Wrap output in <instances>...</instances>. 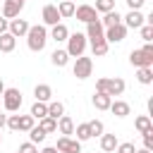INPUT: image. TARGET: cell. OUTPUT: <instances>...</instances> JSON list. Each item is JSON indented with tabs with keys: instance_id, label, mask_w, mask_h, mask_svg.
<instances>
[{
	"instance_id": "6da1fadb",
	"label": "cell",
	"mask_w": 153,
	"mask_h": 153,
	"mask_svg": "<svg viewBox=\"0 0 153 153\" xmlns=\"http://www.w3.org/2000/svg\"><path fill=\"white\" fill-rule=\"evenodd\" d=\"M45 43H48V29L43 24L29 26V31H26V45H29V50L31 53H41L45 48Z\"/></svg>"
},
{
	"instance_id": "7a4b0ae2",
	"label": "cell",
	"mask_w": 153,
	"mask_h": 153,
	"mask_svg": "<svg viewBox=\"0 0 153 153\" xmlns=\"http://www.w3.org/2000/svg\"><path fill=\"white\" fill-rule=\"evenodd\" d=\"M124 88H127V84H124V79H120V76H112V79L100 76V79H96V91L108 93L110 98H112V96H122Z\"/></svg>"
},
{
	"instance_id": "3957f363",
	"label": "cell",
	"mask_w": 153,
	"mask_h": 153,
	"mask_svg": "<svg viewBox=\"0 0 153 153\" xmlns=\"http://www.w3.org/2000/svg\"><path fill=\"white\" fill-rule=\"evenodd\" d=\"M129 62H131L136 69H139V67H153V45L146 43L143 48L131 50V53H129Z\"/></svg>"
},
{
	"instance_id": "277c9868",
	"label": "cell",
	"mask_w": 153,
	"mask_h": 153,
	"mask_svg": "<svg viewBox=\"0 0 153 153\" xmlns=\"http://www.w3.org/2000/svg\"><path fill=\"white\" fill-rule=\"evenodd\" d=\"M86 45H88L86 36L76 31V33H69V36H67V48H65V50H67L69 57H81L84 50H86Z\"/></svg>"
},
{
	"instance_id": "5b68a950",
	"label": "cell",
	"mask_w": 153,
	"mask_h": 153,
	"mask_svg": "<svg viewBox=\"0 0 153 153\" xmlns=\"http://www.w3.org/2000/svg\"><path fill=\"white\" fill-rule=\"evenodd\" d=\"M2 103H5V110L7 112H17L22 108V91L19 88H5Z\"/></svg>"
},
{
	"instance_id": "8992f818",
	"label": "cell",
	"mask_w": 153,
	"mask_h": 153,
	"mask_svg": "<svg viewBox=\"0 0 153 153\" xmlns=\"http://www.w3.org/2000/svg\"><path fill=\"white\" fill-rule=\"evenodd\" d=\"M72 72H74V76L76 79H88L91 76V72H93V60L91 57H76V62H74V67H72Z\"/></svg>"
},
{
	"instance_id": "52a82bcc",
	"label": "cell",
	"mask_w": 153,
	"mask_h": 153,
	"mask_svg": "<svg viewBox=\"0 0 153 153\" xmlns=\"http://www.w3.org/2000/svg\"><path fill=\"white\" fill-rule=\"evenodd\" d=\"M86 41L88 43H98V41H105V29H103V24L96 19V22H91V24H86Z\"/></svg>"
},
{
	"instance_id": "ba28073f",
	"label": "cell",
	"mask_w": 153,
	"mask_h": 153,
	"mask_svg": "<svg viewBox=\"0 0 153 153\" xmlns=\"http://www.w3.org/2000/svg\"><path fill=\"white\" fill-rule=\"evenodd\" d=\"M74 17L84 24H91L98 19V12L93 10V5H79V7H74Z\"/></svg>"
},
{
	"instance_id": "9c48e42d",
	"label": "cell",
	"mask_w": 153,
	"mask_h": 153,
	"mask_svg": "<svg viewBox=\"0 0 153 153\" xmlns=\"http://www.w3.org/2000/svg\"><path fill=\"white\" fill-rule=\"evenodd\" d=\"M122 19H124L122 24L127 26V31H129V29H141V26L146 24V17L141 14V10H129L127 17H122Z\"/></svg>"
},
{
	"instance_id": "30bf717a",
	"label": "cell",
	"mask_w": 153,
	"mask_h": 153,
	"mask_svg": "<svg viewBox=\"0 0 153 153\" xmlns=\"http://www.w3.org/2000/svg\"><path fill=\"white\" fill-rule=\"evenodd\" d=\"M55 148H57V153H81V143L69 136H60Z\"/></svg>"
},
{
	"instance_id": "8fae6325",
	"label": "cell",
	"mask_w": 153,
	"mask_h": 153,
	"mask_svg": "<svg viewBox=\"0 0 153 153\" xmlns=\"http://www.w3.org/2000/svg\"><path fill=\"white\" fill-rule=\"evenodd\" d=\"M124 36H127V26L124 24H115V26L105 29V41L108 43H122Z\"/></svg>"
},
{
	"instance_id": "7c38bea8",
	"label": "cell",
	"mask_w": 153,
	"mask_h": 153,
	"mask_svg": "<svg viewBox=\"0 0 153 153\" xmlns=\"http://www.w3.org/2000/svg\"><path fill=\"white\" fill-rule=\"evenodd\" d=\"M41 17H43V26H55V24H60V12H57L55 5H45L43 12H41Z\"/></svg>"
},
{
	"instance_id": "4fadbf2b",
	"label": "cell",
	"mask_w": 153,
	"mask_h": 153,
	"mask_svg": "<svg viewBox=\"0 0 153 153\" xmlns=\"http://www.w3.org/2000/svg\"><path fill=\"white\" fill-rule=\"evenodd\" d=\"M29 22L26 19H10V26H7V31L14 36V38H19V36H26V31H29Z\"/></svg>"
},
{
	"instance_id": "5bb4252c",
	"label": "cell",
	"mask_w": 153,
	"mask_h": 153,
	"mask_svg": "<svg viewBox=\"0 0 153 153\" xmlns=\"http://www.w3.org/2000/svg\"><path fill=\"white\" fill-rule=\"evenodd\" d=\"M67 36H69V29L60 22V24H55V26H50V36L48 38H53L55 43H62V41H67Z\"/></svg>"
},
{
	"instance_id": "9a60e30c",
	"label": "cell",
	"mask_w": 153,
	"mask_h": 153,
	"mask_svg": "<svg viewBox=\"0 0 153 153\" xmlns=\"http://www.w3.org/2000/svg\"><path fill=\"white\" fill-rule=\"evenodd\" d=\"M33 96H36L38 103H50V98H53V88H50L48 84H36Z\"/></svg>"
},
{
	"instance_id": "2e32d148",
	"label": "cell",
	"mask_w": 153,
	"mask_h": 153,
	"mask_svg": "<svg viewBox=\"0 0 153 153\" xmlns=\"http://www.w3.org/2000/svg\"><path fill=\"white\" fill-rule=\"evenodd\" d=\"M19 12H22V7H19L17 2H12V0H5V2H2V17H5L7 22H10V19H17Z\"/></svg>"
},
{
	"instance_id": "e0dca14e",
	"label": "cell",
	"mask_w": 153,
	"mask_h": 153,
	"mask_svg": "<svg viewBox=\"0 0 153 153\" xmlns=\"http://www.w3.org/2000/svg\"><path fill=\"white\" fill-rule=\"evenodd\" d=\"M91 103H93V108H96V110H108V108H110V103H112V98H110L108 93L96 91V93H93V98H91Z\"/></svg>"
},
{
	"instance_id": "ac0fdd59",
	"label": "cell",
	"mask_w": 153,
	"mask_h": 153,
	"mask_svg": "<svg viewBox=\"0 0 153 153\" xmlns=\"http://www.w3.org/2000/svg\"><path fill=\"white\" fill-rule=\"evenodd\" d=\"M115 117H127L129 112H131V108H129V103H124V100H112L110 103V108H108Z\"/></svg>"
},
{
	"instance_id": "d6986e66",
	"label": "cell",
	"mask_w": 153,
	"mask_h": 153,
	"mask_svg": "<svg viewBox=\"0 0 153 153\" xmlns=\"http://www.w3.org/2000/svg\"><path fill=\"white\" fill-rule=\"evenodd\" d=\"M57 131H60L62 136H69V134H74V120H72L69 115H62V117L57 120Z\"/></svg>"
},
{
	"instance_id": "ffe728a7",
	"label": "cell",
	"mask_w": 153,
	"mask_h": 153,
	"mask_svg": "<svg viewBox=\"0 0 153 153\" xmlns=\"http://www.w3.org/2000/svg\"><path fill=\"white\" fill-rule=\"evenodd\" d=\"M14 48H17V38H14L10 31L0 33V53H12Z\"/></svg>"
},
{
	"instance_id": "44dd1931",
	"label": "cell",
	"mask_w": 153,
	"mask_h": 153,
	"mask_svg": "<svg viewBox=\"0 0 153 153\" xmlns=\"http://www.w3.org/2000/svg\"><path fill=\"white\" fill-rule=\"evenodd\" d=\"M98 22L103 24V29H108V26L122 24V14H120L117 10H112V12H105V14H103V19H98Z\"/></svg>"
},
{
	"instance_id": "7402d4cb",
	"label": "cell",
	"mask_w": 153,
	"mask_h": 153,
	"mask_svg": "<svg viewBox=\"0 0 153 153\" xmlns=\"http://www.w3.org/2000/svg\"><path fill=\"white\" fill-rule=\"evenodd\" d=\"M136 81L143 84V86H151L153 84V67H139L136 69Z\"/></svg>"
},
{
	"instance_id": "603a6c76",
	"label": "cell",
	"mask_w": 153,
	"mask_h": 153,
	"mask_svg": "<svg viewBox=\"0 0 153 153\" xmlns=\"http://www.w3.org/2000/svg\"><path fill=\"white\" fill-rule=\"evenodd\" d=\"M134 127H136V131H139V134H146V131H151V129H153L151 115H139V117L134 120Z\"/></svg>"
},
{
	"instance_id": "cb8c5ba5",
	"label": "cell",
	"mask_w": 153,
	"mask_h": 153,
	"mask_svg": "<svg viewBox=\"0 0 153 153\" xmlns=\"http://www.w3.org/2000/svg\"><path fill=\"white\" fill-rule=\"evenodd\" d=\"M117 136L115 134H103L100 136V148L105 151V153H115V148H117Z\"/></svg>"
},
{
	"instance_id": "d4e9b609",
	"label": "cell",
	"mask_w": 153,
	"mask_h": 153,
	"mask_svg": "<svg viewBox=\"0 0 153 153\" xmlns=\"http://www.w3.org/2000/svg\"><path fill=\"white\" fill-rule=\"evenodd\" d=\"M50 62H53L55 67H65V65L69 62V55H67V50H62V48L53 50V55H50Z\"/></svg>"
},
{
	"instance_id": "484cf974",
	"label": "cell",
	"mask_w": 153,
	"mask_h": 153,
	"mask_svg": "<svg viewBox=\"0 0 153 153\" xmlns=\"http://www.w3.org/2000/svg\"><path fill=\"white\" fill-rule=\"evenodd\" d=\"M57 7V12H60V19H67V17H74V2H69V0H62L60 5H55Z\"/></svg>"
},
{
	"instance_id": "4316f807",
	"label": "cell",
	"mask_w": 153,
	"mask_h": 153,
	"mask_svg": "<svg viewBox=\"0 0 153 153\" xmlns=\"http://www.w3.org/2000/svg\"><path fill=\"white\" fill-rule=\"evenodd\" d=\"M33 120H43V117H48V103H33L31 105V112H29Z\"/></svg>"
},
{
	"instance_id": "83f0119b",
	"label": "cell",
	"mask_w": 153,
	"mask_h": 153,
	"mask_svg": "<svg viewBox=\"0 0 153 153\" xmlns=\"http://www.w3.org/2000/svg\"><path fill=\"white\" fill-rule=\"evenodd\" d=\"M62 115H65V105H62L60 100H50V103H48V117L60 120Z\"/></svg>"
},
{
	"instance_id": "f1b7e54d",
	"label": "cell",
	"mask_w": 153,
	"mask_h": 153,
	"mask_svg": "<svg viewBox=\"0 0 153 153\" xmlns=\"http://www.w3.org/2000/svg\"><path fill=\"white\" fill-rule=\"evenodd\" d=\"M74 134H76V141H79V143H81V141H88V139H91L88 122H81V124H76V127H74Z\"/></svg>"
},
{
	"instance_id": "f546056e",
	"label": "cell",
	"mask_w": 153,
	"mask_h": 153,
	"mask_svg": "<svg viewBox=\"0 0 153 153\" xmlns=\"http://www.w3.org/2000/svg\"><path fill=\"white\" fill-rule=\"evenodd\" d=\"M108 50H110V43H108V41H98V43H91V53H93L96 57H103V55H108Z\"/></svg>"
},
{
	"instance_id": "4dcf8cb0",
	"label": "cell",
	"mask_w": 153,
	"mask_h": 153,
	"mask_svg": "<svg viewBox=\"0 0 153 153\" xmlns=\"http://www.w3.org/2000/svg\"><path fill=\"white\" fill-rule=\"evenodd\" d=\"M38 127H41L45 134H53V131H57V120H53V117H43V120H38Z\"/></svg>"
},
{
	"instance_id": "1f68e13d",
	"label": "cell",
	"mask_w": 153,
	"mask_h": 153,
	"mask_svg": "<svg viewBox=\"0 0 153 153\" xmlns=\"http://www.w3.org/2000/svg\"><path fill=\"white\" fill-rule=\"evenodd\" d=\"M36 127V120L31 115H19V131H31Z\"/></svg>"
},
{
	"instance_id": "d6a6232c",
	"label": "cell",
	"mask_w": 153,
	"mask_h": 153,
	"mask_svg": "<svg viewBox=\"0 0 153 153\" xmlns=\"http://www.w3.org/2000/svg\"><path fill=\"white\" fill-rule=\"evenodd\" d=\"M45 136H48V134H45L41 127H33V129L29 131V141H31V143H43V141H45Z\"/></svg>"
},
{
	"instance_id": "836d02e7",
	"label": "cell",
	"mask_w": 153,
	"mask_h": 153,
	"mask_svg": "<svg viewBox=\"0 0 153 153\" xmlns=\"http://www.w3.org/2000/svg\"><path fill=\"white\" fill-rule=\"evenodd\" d=\"M88 129H91V139H93V136H103V134H105V127H103V122H100V120H91V122H88Z\"/></svg>"
},
{
	"instance_id": "e575fe53",
	"label": "cell",
	"mask_w": 153,
	"mask_h": 153,
	"mask_svg": "<svg viewBox=\"0 0 153 153\" xmlns=\"http://www.w3.org/2000/svg\"><path fill=\"white\" fill-rule=\"evenodd\" d=\"M96 12H112L115 10V0H96V7H93Z\"/></svg>"
},
{
	"instance_id": "d590c367",
	"label": "cell",
	"mask_w": 153,
	"mask_h": 153,
	"mask_svg": "<svg viewBox=\"0 0 153 153\" xmlns=\"http://www.w3.org/2000/svg\"><path fill=\"white\" fill-rule=\"evenodd\" d=\"M139 31H141V38H143V43H151V41H153V26H151V24H143Z\"/></svg>"
},
{
	"instance_id": "8d00e7d4",
	"label": "cell",
	"mask_w": 153,
	"mask_h": 153,
	"mask_svg": "<svg viewBox=\"0 0 153 153\" xmlns=\"http://www.w3.org/2000/svg\"><path fill=\"white\" fill-rule=\"evenodd\" d=\"M117 153H136V148H134V143L131 141H124V143H117V148H115Z\"/></svg>"
},
{
	"instance_id": "74e56055",
	"label": "cell",
	"mask_w": 153,
	"mask_h": 153,
	"mask_svg": "<svg viewBox=\"0 0 153 153\" xmlns=\"http://www.w3.org/2000/svg\"><path fill=\"white\" fill-rule=\"evenodd\" d=\"M5 124H7L12 131H19V115H10V117L5 120Z\"/></svg>"
},
{
	"instance_id": "f35d334b",
	"label": "cell",
	"mask_w": 153,
	"mask_h": 153,
	"mask_svg": "<svg viewBox=\"0 0 153 153\" xmlns=\"http://www.w3.org/2000/svg\"><path fill=\"white\" fill-rule=\"evenodd\" d=\"M19 153H38V148H36V143H31V141H26V143H22L19 148H17Z\"/></svg>"
},
{
	"instance_id": "ab89813d",
	"label": "cell",
	"mask_w": 153,
	"mask_h": 153,
	"mask_svg": "<svg viewBox=\"0 0 153 153\" xmlns=\"http://www.w3.org/2000/svg\"><path fill=\"white\" fill-rule=\"evenodd\" d=\"M143 148H148V151H153V129L143 134Z\"/></svg>"
},
{
	"instance_id": "60d3db41",
	"label": "cell",
	"mask_w": 153,
	"mask_h": 153,
	"mask_svg": "<svg viewBox=\"0 0 153 153\" xmlns=\"http://www.w3.org/2000/svg\"><path fill=\"white\" fill-rule=\"evenodd\" d=\"M124 2H127V7H129V10H141L146 0H124Z\"/></svg>"
},
{
	"instance_id": "b9f144b4",
	"label": "cell",
	"mask_w": 153,
	"mask_h": 153,
	"mask_svg": "<svg viewBox=\"0 0 153 153\" xmlns=\"http://www.w3.org/2000/svg\"><path fill=\"white\" fill-rule=\"evenodd\" d=\"M7 26H10V22H7V19L0 14V33H5V31H7Z\"/></svg>"
},
{
	"instance_id": "7bdbcfd3",
	"label": "cell",
	"mask_w": 153,
	"mask_h": 153,
	"mask_svg": "<svg viewBox=\"0 0 153 153\" xmlns=\"http://www.w3.org/2000/svg\"><path fill=\"white\" fill-rule=\"evenodd\" d=\"M41 153H57V148H55V146H48V148H43Z\"/></svg>"
},
{
	"instance_id": "ee69618b",
	"label": "cell",
	"mask_w": 153,
	"mask_h": 153,
	"mask_svg": "<svg viewBox=\"0 0 153 153\" xmlns=\"http://www.w3.org/2000/svg\"><path fill=\"white\" fill-rule=\"evenodd\" d=\"M5 120H7V115H2V112H0V129L5 127Z\"/></svg>"
},
{
	"instance_id": "f6af8a7d",
	"label": "cell",
	"mask_w": 153,
	"mask_h": 153,
	"mask_svg": "<svg viewBox=\"0 0 153 153\" xmlns=\"http://www.w3.org/2000/svg\"><path fill=\"white\" fill-rule=\"evenodd\" d=\"M5 88H7V86H5V84H2V79H0V96L5 93Z\"/></svg>"
},
{
	"instance_id": "bcb514c9",
	"label": "cell",
	"mask_w": 153,
	"mask_h": 153,
	"mask_svg": "<svg viewBox=\"0 0 153 153\" xmlns=\"http://www.w3.org/2000/svg\"><path fill=\"white\" fill-rule=\"evenodd\" d=\"M136 153H151L148 148H136Z\"/></svg>"
},
{
	"instance_id": "7dc6e473",
	"label": "cell",
	"mask_w": 153,
	"mask_h": 153,
	"mask_svg": "<svg viewBox=\"0 0 153 153\" xmlns=\"http://www.w3.org/2000/svg\"><path fill=\"white\" fill-rule=\"evenodd\" d=\"M12 2H17L19 7H24V2H26V0H12Z\"/></svg>"
},
{
	"instance_id": "c3c4849f",
	"label": "cell",
	"mask_w": 153,
	"mask_h": 153,
	"mask_svg": "<svg viewBox=\"0 0 153 153\" xmlns=\"http://www.w3.org/2000/svg\"><path fill=\"white\" fill-rule=\"evenodd\" d=\"M69 2H76V0H69Z\"/></svg>"
},
{
	"instance_id": "681fc988",
	"label": "cell",
	"mask_w": 153,
	"mask_h": 153,
	"mask_svg": "<svg viewBox=\"0 0 153 153\" xmlns=\"http://www.w3.org/2000/svg\"><path fill=\"white\" fill-rule=\"evenodd\" d=\"M0 143H2V136H0Z\"/></svg>"
},
{
	"instance_id": "f907efd6",
	"label": "cell",
	"mask_w": 153,
	"mask_h": 153,
	"mask_svg": "<svg viewBox=\"0 0 153 153\" xmlns=\"http://www.w3.org/2000/svg\"><path fill=\"white\" fill-rule=\"evenodd\" d=\"M14 153H19V151H14Z\"/></svg>"
}]
</instances>
